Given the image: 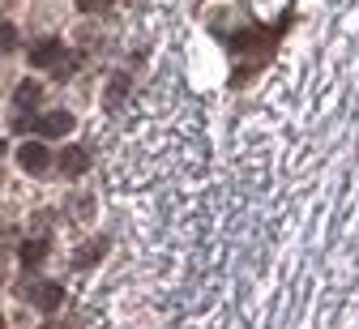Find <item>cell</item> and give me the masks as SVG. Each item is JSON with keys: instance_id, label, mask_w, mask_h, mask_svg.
Masks as SVG:
<instances>
[{"instance_id": "1", "label": "cell", "mask_w": 359, "mask_h": 329, "mask_svg": "<svg viewBox=\"0 0 359 329\" xmlns=\"http://www.w3.org/2000/svg\"><path fill=\"white\" fill-rule=\"evenodd\" d=\"M22 295L39 308V312H56L65 304V287L60 282H34V287H22Z\"/></svg>"}, {"instance_id": "2", "label": "cell", "mask_w": 359, "mask_h": 329, "mask_svg": "<svg viewBox=\"0 0 359 329\" xmlns=\"http://www.w3.org/2000/svg\"><path fill=\"white\" fill-rule=\"evenodd\" d=\"M18 163H22V171H48L52 167V150L43 146V141H26V146L18 150Z\"/></svg>"}, {"instance_id": "3", "label": "cell", "mask_w": 359, "mask_h": 329, "mask_svg": "<svg viewBox=\"0 0 359 329\" xmlns=\"http://www.w3.org/2000/svg\"><path fill=\"white\" fill-rule=\"evenodd\" d=\"M86 171H90V150H86V146H65V150H60V175L77 180V175H86Z\"/></svg>"}, {"instance_id": "4", "label": "cell", "mask_w": 359, "mask_h": 329, "mask_svg": "<svg viewBox=\"0 0 359 329\" xmlns=\"http://www.w3.org/2000/svg\"><path fill=\"white\" fill-rule=\"evenodd\" d=\"M60 52H65L60 39H43V43L30 47V65H34V69H52V65L60 60Z\"/></svg>"}, {"instance_id": "5", "label": "cell", "mask_w": 359, "mask_h": 329, "mask_svg": "<svg viewBox=\"0 0 359 329\" xmlns=\"http://www.w3.org/2000/svg\"><path fill=\"white\" fill-rule=\"evenodd\" d=\"M34 128L43 137H65V133H73V116L69 112H48L43 120H34Z\"/></svg>"}, {"instance_id": "6", "label": "cell", "mask_w": 359, "mask_h": 329, "mask_svg": "<svg viewBox=\"0 0 359 329\" xmlns=\"http://www.w3.org/2000/svg\"><path fill=\"white\" fill-rule=\"evenodd\" d=\"M39 99H43V86H39V81H22V86L13 90V103H18V107H34Z\"/></svg>"}, {"instance_id": "7", "label": "cell", "mask_w": 359, "mask_h": 329, "mask_svg": "<svg viewBox=\"0 0 359 329\" xmlns=\"http://www.w3.org/2000/svg\"><path fill=\"white\" fill-rule=\"evenodd\" d=\"M43 257H48V240H26L22 244V265H39Z\"/></svg>"}, {"instance_id": "8", "label": "cell", "mask_w": 359, "mask_h": 329, "mask_svg": "<svg viewBox=\"0 0 359 329\" xmlns=\"http://www.w3.org/2000/svg\"><path fill=\"white\" fill-rule=\"evenodd\" d=\"M77 65H81V56H77V52H60V60L52 65V73L65 81V77H73V73H77Z\"/></svg>"}, {"instance_id": "9", "label": "cell", "mask_w": 359, "mask_h": 329, "mask_svg": "<svg viewBox=\"0 0 359 329\" xmlns=\"http://www.w3.org/2000/svg\"><path fill=\"white\" fill-rule=\"evenodd\" d=\"M103 248H107V240H86V244H81V253H77V265L99 261V257H103Z\"/></svg>"}, {"instance_id": "10", "label": "cell", "mask_w": 359, "mask_h": 329, "mask_svg": "<svg viewBox=\"0 0 359 329\" xmlns=\"http://www.w3.org/2000/svg\"><path fill=\"white\" fill-rule=\"evenodd\" d=\"M18 47V26L13 22H0V56H9Z\"/></svg>"}, {"instance_id": "11", "label": "cell", "mask_w": 359, "mask_h": 329, "mask_svg": "<svg viewBox=\"0 0 359 329\" xmlns=\"http://www.w3.org/2000/svg\"><path fill=\"white\" fill-rule=\"evenodd\" d=\"M13 128H18V133H30V128H34V116H18Z\"/></svg>"}, {"instance_id": "12", "label": "cell", "mask_w": 359, "mask_h": 329, "mask_svg": "<svg viewBox=\"0 0 359 329\" xmlns=\"http://www.w3.org/2000/svg\"><path fill=\"white\" fill-rule=\"evenodd\" d=\"M77 5H81L86 13H95V9H107V0H77Z\"/></svg>"}, {"instance_id": "13", "label": "cell", "mask_w": 359, "mask_h": 329, "mask_svg": "<svg viewBox=\"0 0 359 329\" xmlns=\"http://www.w3.org/2000/svg\"><path fill=\"white\" fill-rule=\"evenodd\" d=\"M39 329H56V325H39Z\"/></svg>"}, {"instance_id": "14", "label": "cell", "mask_w": 359, "mask_h": 329, "mask_svg": "<svg viewBox=\"0 0 359 329\" xmlns=\"http://www.w3.org/2000/svg\"><path fill=\"white\" fill-rule=\"evenodd\" d=\"M0 154H5V141H0Z\"/></svg>"}, {"instance_id": "15", "label": "cell", "mask_w": 359, "mask_h": 329, "mask_svg": "<svg viewBox=\"0 0 359 329\" xmlns=\"http://www.w3.org/2000/svg\"><path fill=\"white\" fill-rule=\"evenodd\" d=\"M0 329H5V321H0Z\"/></svg>"}]
</instances>
